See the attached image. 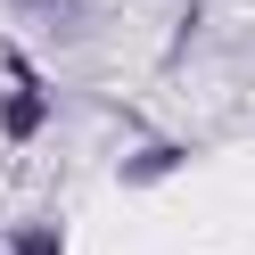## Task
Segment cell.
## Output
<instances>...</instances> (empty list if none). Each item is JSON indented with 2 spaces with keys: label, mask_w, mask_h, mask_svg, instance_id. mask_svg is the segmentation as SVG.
I'll list each match as a JSON object with an SVG mask.
<instances>
[{
  "label": "cell",
  "mask_w": 255,
  "mask_h": 255,
  "mask_svg": "<svg viewBox=\"0 0 255 255\" xmlns=\"http://www.w3.org/2000/svg\"><path fill=\"white\" fill-rule=\"evenodd\" d=\"M33 8H50V0H33Z\"/></svg>",
  "instance_id": "obj_1"
}]
</instances>
